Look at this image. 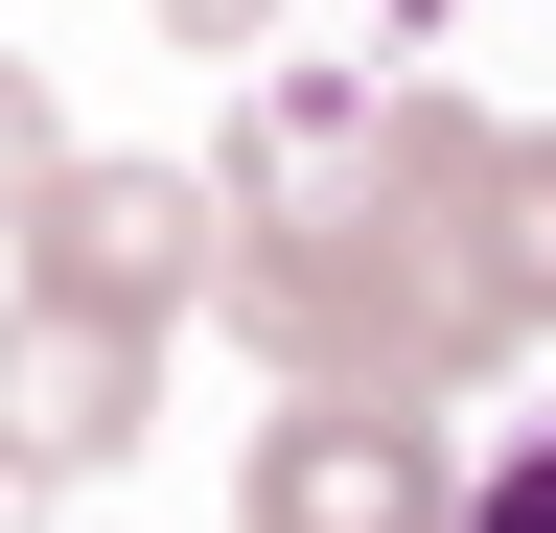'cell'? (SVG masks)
Wrapping results in <instances>:
<instances>
[{
    "mask_svg": "<svg viewBox=\"0 0 556 533\" xmlns=\"http://www.w3.org/2000/svg\"><path fill=\"white\" fill-rule=\"evenodd\" d=\"M486 140L510 116H464L441 71H302L255 93V140L208 163V325H255L278 394H394V418H464L486 371H510V279H486Z\"/></svg>",
    "mask_w": 556,
    "mask_h": 533,
    "instance_id": "obj_1",
    "label": "cell"
},
{
    "mask_svg": "<svg viewBox=\"0 0 556 533\" xmlns=\"http://www.w3.org/2000/svg\"><path fill=\"white\" fill-rule=\"evenodd\" d=\"M208 255H232L208 163H93V140H70V186L0 232V302H93V325H163V348H186Z\"/></svg>",
    "mask_w": 556,
    "mask_h": 533,
    "instance_id": "obj_2",
    "label": "cell"
},
{
    "mask_svg": "<svg viewBox=\"0 0 556 533\" xmlns=\"http://www.w3.org/2000/svg\"><path fill=\"white\" fill-rule=\"evenodd\" d=\"M232 533H464V441L394 394H278L232 464Z\"/></svg>",
    "mask_w": 556,
    "mask_h": 533,
    "instance_id": "obj_3",
    "label": "cell"
},
{
    "mask_svg": "<svg viewBox=\"0 0 556 533\" xmlns=\"http://www.w3.org/2000/svg\"><path fill=\"white\" fill-rule=\"evenodd\" d=\"M163 441V325H93V302H0V464H116Z\"/></svg>",
    "mask_w": 556,
    "mask_h": 533,
    "instance_id": "obj_4",
    "label": "cell"
},
{
    "mask_svg": "<svg viewBox=\"0 0 556 533\" xmlns=\"http://www.w3.org/2000/svg\"><path fill=\"white\" fill-rule=\"evenodd\" d=\"M486 279H510V348H556V116L486 140Z\"/></svg>",
    "mask_w": 556,
    "mask_h": 533,
    "instance_id": "obj_5",
    "label": "cell"
},
{
    "mask_svg": "<svg viewBox=\"0 0 556 533\" xmlns=\"http://www.w3.org/2000/svg\"><path fill=\"white\" fill-rule=\"evenodd\" d=\"M70 186V93H47V47H0V232H24Z\"/></svg>",
    "mask_w": 556,
    "mask_h": 533,
    "instance_id": "obj_6",
    "label": "cell"
},
{
    "mask_svg": "<svg viewBox=\"0 0 556 533\" xmlns=\"http://www.w3.org/2000/svg\"><path fill=\"white\" fill-rule=\"evenodd\" d=\"M464 533H556V418H510V441L464 464Z\"/></svg>",
    "mask_w": 556,
    "mask_h": 533,
    "instance_id": "obj_7",
    "label": "cell"
},
{
    "mask_svg": "<svg viewBox=\"0 0 556 533\" xmlns=\"http://www.w3.org/2000/svg\"><path fill=\"white\" fill-rule=\"evenodd\" d=\"M278 24V0H163V47H255Z\"/></svg>",
    "mask_w": 556,
    "mask_h": 533,
    "instance_id": "obj_8",
    "label": "cell"
},
{
    "mask_svg": "<svg viewBox=\"0 0 556 533\" xmlns=\"http://www.w3.org/2000/svg\"><path fill=\"white\" fill-rule=\"evenodd\" d=\"M0 533H47V464H0Z\"/></svg>",
    "mask_w": 556,
    "mask_h": 533,
    "instance_id": "obj_9",
    "label": "cell"
}]
</instances>
